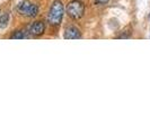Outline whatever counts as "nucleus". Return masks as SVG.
I'll return each mask as SVG.
<instances>
[{
  "label": "nucleus",
  "mask_w": 150,
  "mask_h": 135,
  "mask_svg": "<svg viewBox=\"0 0 150 135\" xmlns=\"http://www.w3.org/2000/svg\"><path fill=\"white\" fill-rule=\"evenodd\" d=\"M63 16V5L60 0H55L50 9L47 20L52 26H59Z\"/></svg>",
  "instance_id": "obj_1"
},
{
  "label": "nucleus",
  "mask_w": 150,
  "mask_h": 135,
  "mask_svg": "<svg viewBox=\"0 0 150 135\" xmlns=\"http://www.w3.org/2000/svg\"><path fill=\"white\" fill-rule=\"evenodd\" d=\"M85 13V5L80 0H72L67 6V14L72 19H80Z\"/></svg>",
  "instance_id": "obj_2"
},
{
  "label": "nucleus",
  "mask_w": 150,
  "mask_h": 135,
  "mask_svg": "<svg viewBox=\"0 0 150 135\" xmlns=\"http://www.w3.org/2000/svg\"><path fill=\"white\" fill-rule=\"evenodd\" d=\"M17 11L21 15L26 16V17H35L38 14V7L28 0H24L18 4Z\"/></svg>",
  "instance_id": "obj_3"
},
{
  "label": "nucleus",
  "mask_w": 150,
  "mask_h": 135,
  "mask_svg": "<svg viewBox=\"0 0 150 135\" xmlns=\"http://www.w3.org/2000/svg\"><path fill=\"white\" fill-rule=\"evenodd\" d=\"M45 25L43 22H34L30 25L27 26V33L30 35H34V36H40L44 33Z\"/></svg>",
  "instance_id": "obj_4"
},
{
  "label": "nucleus",
  "mask_w": 150,
  "mask_h": 135,
  "mask_svg": "<svg viewBox=\"0 0 150 135\" xmlns=\"http://www.w3.org/2000/svg\"><path fill=\"white\" fill-rule=\"evenodd\" d=\"M80 37H81L80 30L75 26H70L64 32V38H67V39H77V38Z\"/></svg>",
  "instance_id": "obj_5"
},
{
  "label": "nucleus",
  "mask_w": 150,
  "mask_h": 135,
  "mask_svg": "<svg viewBox=\"0 0 150 135\" xmlns=\"http://www.w3.org/2000/svg\"><path fill=\"white\" fill-rule=\"evenodd\" d=\"M8 22H9V15H8L7 13L2 14V15L0 16V28L7 27Z\"/></svg>",
  "instance_id": "obj_6"
},
{
  "label": "nucleus",
  "mask_w": 150,
  "mask_h": 135,
  "mask_svg": "<svg viewBox=\"0 0 150 135\" xmlns=\"http://www.w3.org/2000/svg\"><path fill=\"white\" fill-rule=\"evenodd\" d=\"M25 37H26V35H25V33L22 32V30H16L15 33H13L11 36H10V38H19V39Z\"/></svg>",
  "instance_id": "obj_7"
},
{
  "label": "nucleus",
  "mask_w": 150,
  "mask_h": 135,
  "mask_svg": "<svg viewBox=\"0 0 150 135\" xmlns=\"http://www.w3.org/2000/svg\"><path fill=\"white\" fill-rule=\"evenodd\" d=\"M97 4H100V5H104V4H107L108 0H96Z\"/></svg>",
  "instance_id": "obj_8"
},
{
  "label": "nucleus",
  "mask_w": 150,
  "mask_h": 135,
  "mask_svg": "<svg viewBox=\"0 0 150 135\" xmlns=\"http://www.w3.org/2000/svg\"><path fill=\"white\" fill-rule=\"evenodd\" d=\"M149 18H150V16H149Z\"/></svg>",
  "instance_id": "obj_9"
}]
</instances>
